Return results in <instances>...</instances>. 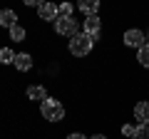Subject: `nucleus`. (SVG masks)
<instances>
[{
  "label": "nucleus",
  "instance_id": "1",
  "mask_svg": "<svg viewBox=\"0 0 149 139\" xmlns=\"http://www.w3.org/2000/svg\"><path fill=\"white\" fill-rule=\"evenodd\" d=\"M92 47H95V40L87 35V32H77V35H72L67 42V50L70 55H74V57H87V55L92 52Z\"/></svg>",
  "mask_w": 149,
  "mask_h": 139
},
{
  "label": "nucleus",
  "instance_id": "2",
  "mask_svg": "<svg viewBox=\"0 0 149 139\" xmlns=\"http://www.w3.org/2000/svg\"><path fill=\"white\" fill-rule=\"evenodd\" d=\"M40 114H42L45 122H60V119H65V104L60 99L47 97V99L40 102Z\"/></svg>",
  "mask_w": 149,
  "mask_h": 139
},
{
  "label": "nucleus",
  "instance_id": "3",
  "mask_svg": "<svg viewBox=\"0 0 149 139\" xmlns=\"http://www.w3.org/2000/svg\"><path fill=\"white\" fill-rule=\"evenodd\" d=\"M55 32H57V35H62V38H72V35H77V32H80V22L74 20L72 15H70V17L60 15L57 20H55Z\"/></svg>",
  "mask_w": 149,
  "mask_h": 139
},
{
  "label": "nucleus",
  "instance_id": "4",
  "mask_svg": "<svg viewBox=\"0 0 149 139\" xmlns=\"http://www.w3.org/2000/svg\"><path fill=\"white\" fill-rule=\"evenodd\" d=\"M82 32H87L92 40H100V32H102V17L100 15H87L85 17V27Z\"/></svg>",
  "mask_w": 149,
  "mask_h": 139
},
{
  "label": "nucleus",
  "instance_id": "5",
  "mask_svg": "<svg viewBox=\"0 0 149 139\" xmlns=\"http://www.w3.org/2000/svg\"><path fill=\"white\" fill-rule=\"evenodd\" d=\"M124 47H134V50H139L144 45V40H147V35H144L142 30H137V27H132V30H127L124 32Z\"/></svg>",
  "mask_w": 149,
  "mask_h": 139
},
{
  "label": "nucleus",
  "instance_id": "6",
  "mask_svg": "<svg viewBox=\"0 0 149 139\" xmlns=\"http://www.w3.org/2000/svg\"><path fill=\"white\" fill-rule=\"evenodd\" d=\"M37 17H40V20H45V22H55V20L60 17V10H57V5H55V3L45 0L42 5L37 8Z\"/></svg>",
  "mask_w": 149,
  "mask_h": 139
},
{
  "label": "nucleus",
  "instance_id": "7",
  "mask_svg": "<svg viewBox=\"0 0 149 139\" xmlns=\"http://www.w3.org/2000/svg\"><path fill=\"white\" fill-rule=\"evenodd\" d=\"M134 119H137V124H149V102L147 99L134 104Z\"/></svg>",
  "mask_w": 149,
  "mask_h": 139
},
{
  "label": "nucleus",
  "instance_id": "8",
  "mask_svg": "<svg viewBox=\"0 0 149 139\" xmlns=\"http://www.w3.org/2000/svg\"><path fill=\"white\" fill-rule=\"evenodd\" d=\"M100 5H102V0H77V10L85 13V17L87 15H97Z\"/></svg>",
  "mask_w": 149,
  "mask_h": 139
},
{
  "label": "nucleus",
  "instance_id": "9",
  "mask_svg": "<svg viewBox=\"0 0 149 139\" xmlns=\"http://www.w3.org/2000/svg\"><path fill=\"white\" fill-rule=\"evenodd\" d=\"M15 65L20 72H27V70L32 67V55H27V52H15Z\"/></svg>",
  "mask_w": 149,
  "mask_h": 139
},
{
  "label": "nucleus",
  "instance_id": "10",
  "mask_svg": "<svg viewBox=\"0 0 149 139\" xmlns=\"http://www.w3.org/2000/svg\"><path fill=\"white\" fill-rule=\"evenodd\" d=\"M0 25L8 27V30L15 27V25H17V13L10 10V8H8V10H0Z\"/></svg>",
  "mask_w": 149,
  "mask_h": 139
},
{
  "label": "nucleus",
  "instance_id": "11",
  "mask_svg": "<svg viewBox=\"0 0 149 139\" xmlns=\"http://www.w3.org/2000/svg\"><path fill=\"white\" fill-rule=\"evenodd\" d=\"M27 99H35V102L47 99V92H45V87H42V85H30V87H27Z\"/></svg>",
  "mask_w": 149,
  "mask_h": 139
},
{
  "label": "nucleus",
  "instance_id": "12",
  "mask_svg": "<svg viewBox=\"0 0 149 139\" xmlns=\"http://www.w3.org/2000/svg\"><path fill=\"white\" fill-rule=\"evenodd\" d=\"M137 62L142 65V67H147V70H149V42H144L142 47L137 50Z\"/></svg>",
  "mask_w": 149,
  "mask_h": 139
},
{
  "label": "nucleus",
  "instance_id": "13",
  "mask_svg": "<svg viewBox=\"0 0 149 139\" xmlns=\"http://www.w3.org/2000/svg\"><path fill=\"white\" fill-rule=\"evenodd\" d=\"M10 40H15V42H22V40H25V27H22V25L10 27Z\"/></svg>",
  "mask_w": 149,
  "mask_h": 139
},
{
  "label": "nucleus",
  "instance_id": "14",
  "mask_svg": "<svg viewBox=\"0 0 149 139\" xmlns=\"http://www.w3.org/2000/svg\"><path fill=\"white\" fill-rule=\"evenodd\" d=\"M0 62H3V65L15 62V52H13L10 47H3V50H0Z\"/></svg>",
  "mask_w": 149,
  "mask_h": 139
},
{
  "label": "nucleus",
  "instance_id": "15",
  "mask_svg": "<svg viewBox=\"0 0 149 139\" xmlns=\"http://www.w3.org/2000/svg\"><path fill=\"white\" fill-rule=\"evenodd\" d=\"M132 139H149V124H137V132Z\"/></svg>",
  "mask_w": 149,
  "mask_h": 139
},
{
  "label": "nucleus",
  "instance_id": "16",
  "mask_svg": "<svg viewBox=\"0 0 149 139\" xmlns=\"http://www.w3.org/2000/svg\"><path fill=\"white\" fill-rule=\"evenodd\" d=\"M57 10H60V15L70 17V15H72V10H74V5H72V3H67V0H65V3H60V5H57Z\"/></svg>",
  "mask_w": 149,
  "mask_h": 139
},
{
  "label": "nucleus",
  "instance_id": "17",
  "mask_svg": "<svg viewBox=\"0 0 149 139\" xmlns=\"http://www.w3.org/2000/svg\"><path fill=\"white\" fill-rule=\"evenodd\" d=\"M119 132H122V137H129V139H132L134 132H137V127H134V124H122V129H119Z\"/></svg>",
  "mask_w": 149,
  "mask_h": 139
},
{
  "label": "nucleus",
  "instance_id": "18",
  "mask_svg": "<svg viewBox=\"0 0 149 139\" xmlns=\"http://www.w3.org/2000/svg\"><path fill=\"white\" fill-rule=\"evenodd\" d=\"M22 3H25V5H30V8H40L45 0H22Z\"/></svg>",
  "mask_w": 149,
  "mask_h": 139
},
{
  "label": "nucleus",
  "instance_id": "19",
  "mask_svg": "<svg viewBox=\"0 0 149 139\" xmlns=\"http://www.w3.org/2000/svg\"><path fill=\"white\" fill-rule=\"evenodd\" d=\"M65 139H90V137H85V134H80V132H72V134H67Z\"/></svg>",
  "mask_w": 149,
  "mask_h": 139
},
{
  "label": "nucleus",
  "instance_id": "20",
  "mask_svg": "<svg viewBox=\"0 0 149 139\" xmlns=\"http://www.w3.org/2000/svg\"><path fill=\"white\" fill-rule=\"evenodd\" d=\"M90 139H107V137H104V134H92Z\"/></svg>",
  "mask_w": 149,
  "mask_h": 139
}]
</instances>
